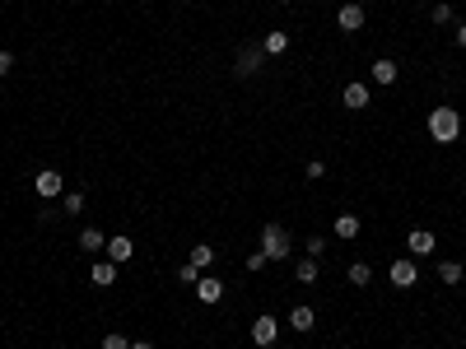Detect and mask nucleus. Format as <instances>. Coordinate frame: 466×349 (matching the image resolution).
Instances as JSON below:
<instances>
[{"instance_id": "29", "label": "nucleus", "mask_w": 466, "mask_h": 349, "mask_svg": "<svg viewBox=\"0 0 466 349\" xmlns=\"http://www.w3.org/2000/svg\"><path fill=\"white\" fill-rule=\"evenodd\" d=\"M10 70H14V57H10V52H0V75H10Z\"/></svg>"}, {"instance_id": "33", "label": "nucleus", "mask_w": 466, "mask_h": 349, "mask_svg": "<svg viewBox=\"0 0 466 349\" xmlns=\"http://www.w3.org/2000/svg\"><path fill=\"white\" fill-rule=\"evenodd\" d=\"M411 5H424V0H411Z\"/></svg>"}, {"instance_id": "14", "label": "nucleus", "mask_w": 466, "mask_h": 349, "mask_svg": "<svg viewBox=\"0 0 466 349\" xmlns=\"http://www.w3.org/2000/svg\"><path fill=\"white\" fill-rule=\"evenodd\" d=\"M336 237H341V242H355V237H359V228H364V224H359V214H336Z\"/></svg>"}, {"instance_id": "17", "label": "nucleus", "mask_w": 466, "mask_h": 349, "mask_svg": "<svg viewBox=\"0 0 466 349\" xmlns=\"http://www.w3.org/2000/svg\"><path fill=\"white\" fill-rule=\"evenodd\" d=\"M294 275H299V284H317L322 266H317V256H299V261H294Z\"/></svg>"}, {"instance_id": "23", "label": "nucleus", "mask_w": 466, "mask_h": 349, "mask_svg": "<svg viewBox=\"0 0 466 349\" xmlns=\"http://www.w3.org/2000/svg\"><path fill=\"white\" fill-rule=\"evenodd\" d=\"M103 349H131V340H126L122 331H108V336H103Z\"/></svg>"}, {"instance_id": "13", "label": "nucleus", "mask_w": 466, "mask_h": 349, "mask_svg": "<svg viewBox=\"0 0 466 349\" xmlns=\"http://www.w3.org/2000/svg\"><path fill=\"white\" fill-rule=\"evenodd\" d=\"M261 52H266V61L285 57V52H289V33H285V28H271V33L261 37Z\"/></svg>"}, {"instance_id": "16", "label": "nucleus", "mask_w": 466, "mask_h": 349, "mask_svg": "<svg viewBox=\"0 0 466 349\" xmlns=\"http://www.w3.org/2000/svg\"><path fill=\"white\" fill-rule=\"evenodd\" d=\"M345 280L355 284V289H368V284H373V266H368V261H350V271H345Z\"/></svg>"}, {"instance_id": "4", "label": "nucleus", "mask_w": 466, "mask_h": 349, "mask_svg": "<svg viewBox=\"0 0 466 349\" xmlns=\"http://www.w3.org/2000/svg\"><path fill=\"white\" fill-rule=\"evenodd\" d=\"M387 280L397 284V289H415V284H420V266H415V256H397L387 266Z\"/></svg>"}, {"instance_id": "3", "label": "nucleus", "mask_w": 466, "mask_h": 349, "mask_svg": "<svg viewBox=\"0 0 466 349\" xmlns=\"http://www.w3.org/2000/svg\"><path fill=\"white\" fill-rule=\"evenodd\" d=\"M261 66H266V52H261V42H243V47H238V57H233V75H238V79L261 75Z\"/></svg>"}, {"instance_id": "30", "label": "nucleus", "mask_w": 466, "mask_h": 349, "mask_svg": "<svg viewBox=\"0 0 466 349\" xmlns=\"http://www.w3.org/2000/svg\"><path fill=\"white\" fill-rule=\"evenodd\" d=\"M457 47L466 52V23H457Z\"/></svg>"}, {"instance_id": "18", "label": "nucleus", "mask_w": 466, "mask_h": 349, "mask_svg": "<svg viewBox=\"0 0 466 349\" xmlns=\"http://www.w3.org/2000/svg\"><path fill=\"white\" fill-rule=\"evenodd\" d=\"M89 280L98 284V289H108L112 280H117V266H112V261H93V271H89Z\"/></svg>"}, {"instance_id": "28", "label": "nucleus", "mask_w": 466, "mask_h": 349, "mask_svg": "<svg viewBox=\"0 0 466 349\" xmlns=\"http://www.w3.org/2000/svg\"><path fill=\"white\" fill-rule=\"evenodd\" d=\"M308 177H326V163H322V158H308Z\"/></svg>"}, {"instance_id": "20", "label": "nucleus", "mask_w": 466, "mask_h": 349, "mask_svg": "<svg viewBox=\"0 0 466 349\" xmlns=\"http://www.w3.org/2000/svg\"><path fill=\"white\" fill-rule=\"evenodd\" d=\"M108 247V237L98 233V228H84V233H79V252H103Z\"/></svg>"}, {"instance_id": "10", "label": "nucleus", "mask_w": 466, "mask_h": 349, "mask_svg": "<svg viewBox=\"0 0 466 349\" xmlns=\"http://www.w3.org/2000/svg\"><path fill=\"white\" fill-rule=\"evenodd\" d=\"M103 252H108V261H112V266H126V261L135 256V242H131L126 233H117V237H108V247H103Z\"/></svg>"}, {"instance_id": "26", "label": "nucleus", "mask_w": 466, "mask_h": 349, "mask_svg": "<svg viewBox=\"0 0 466 349\" xmlns=\"http://www.w3.org/2000/svg\"><path fill=\"white\" fill-rule=\"evenodd\" d=\"M322 252H326V237L312 233V237H308V256H322Z\"/></svg>"}, {"instance_id": "15", "label": "nucleus", "mask_w": 466, "mask_h": 349, "mask_svg": "<svg viewBox=\"0 0 466 349\" xmlns=\"http://www.w3.org/2000/svg\"><path fill=\"white\" fill-rule=\"evenodd\" d=\"M289 326L299 331V336H308V331L317 326V312H312L308 303H299V307H294V312H289Z\"/></svg>"}, {"instance_id": "6", "label": "nucleus", "mask_w": 466, "mask_h": 349, "mask_svg": "<svg viewBox=\"0 0 466 349\" xmlns=\"http://www.w3.org/2000/svg\"><path fill=\"white\" fill-rule=\"evenodd\" d=\"M33 191L42 196V201H56V196H66V177H61L56 168H42V172L33 177Z\"/></svg>"}, {"instance_id": "21", "label": "nucleus", "mask_w": 466, "mask_h": 349, "mask_svg": "<svg viewBox=\"0 0 466 349\" xmlns=\"http://www.w3.org/2000/svg\"><path fill=\"white\" fill-rule=\"evenodd\" d=\"M462 261H438V280H443V284H462Z\"/></svg>"}, {"instance_id": "25", "label": "nucleus", "mask_w": 466, "mask_h": 349, "mask_svg": "<svg viewBox=\"0 0 466 349\" xmlns=\"http://www.w3.org/2000/svg\"><path fill=\"white\" fill-rule=\"evenodd\" d=\"M247 271H252V275H256V271H266V252H261V247L247 256Z\"/></svg>"}, {"instance_id": "31", "label": "nucleus", "mask_w": 466, "mask_h": 349, "mask_svg": "<svg viewBox=\"0 0 466 349\" xmlns=\"http://www.w3.org/2000/svg\"><path fill=\"white\" fill-rule=\"evenodd\" d=\"M131 349H159L154 340H131Z\"/></svg>"}, {"instance_id": "32", "label": "nucleus", "mask_w": 466, "mask_h": 349, "mask_svg": "<svg viewBox=\"0 0 466 349\" xmlns=\"http://www.w3.org/2000/svg\"><path fill=\"white\" fill-rule=\"evenodd\" d=\"M280 5H294V0H280Z\"/></svg>"}, {"instance_id": "22", "label": "nucleus", "mask_w": 466, "mask_h": 349, "mask_svg": "<svg viewBox=\"0 0 466 349\" xmlns=\"http://www.w3.org/2000/svg\"><path fill=\"white\" fill-rule=\"evenodd\" d=\"M84 210V191H66L61 196V214H79Z\"/></svg>"}, {"instance_id": "8", "label": "nucleus", "mask_w": 466, "mask_h": 349, "mask_svg": "<svg viewBox=\"0 0 466 349\" xmlns=\"http://www.w3.org/2000/svg\"><path fill=\"white\" fill-rule=\"evenodd\" d=\"M220 298H224V280H220V275H210V271H205V275H200V280H196V303L215 307V303H220Z\"/></svg>"}, {"instance_id": "11", "label": "nucleus", "mask_w": 466, "mask_h": 349, "mask_svg": "<svg viewBox=\"0 0 466 349\" xmlns=\"http://www.w3.org/2000/svg\"><path fill=\"white\" fill-rule=\"evenodd\" d=\"M341 102L350 107V112H364V107H368V84H364V79H350L345 93H341Z\"/></svg>"}, {"instance_id": "1", "label": "nucleus", "mask_w": 466, "mask_h": 349, "mask_svg": "<svg viewBox=\"0 0 466 349\" xmlns=\"http://www.w3.org/2000/svg\"><path fill=\"white\" fill-rule=\"evenodd\" d=\"M424 131H429L433 145H453V140L462 136V112H457L453 102H438L429 112V122H424Z\"/></svg>"}, {"instance_id": "24", "label": "nucleus", "mask_w": 466, "mask_h": 349, "mask_svg": "<svg viewBox=\"0 0 466 349\" xmlns=\"http://www.w3.org/2000/svg\"><path fill=\"white\" fill-rule=\"evenodd\" d=\"M429 19H433V23H453V5H433Z\"/></svg>"}, {"instance_id": "12", "label": "nucleus", "mask_w": 466, "mask_h": 349, "mask_svg": "<svg viewBox=\"0 0 466 349\" xmlns=\"http://www.w3.org/2000/svg\"><path fill=\"white\" fill-rule=\"evenodd\" d=\"M433 247H438V237H433L429 228H411V237H406V252H411V256H429Z\"/></svg>"}, {"instance_id": "9", "label": "nucleus", "mask_w": 466, "mask_h": 349, "mask_svg": "<svg viewBox=\"0 0 466 349\" xmlns=\"http://www.w3.org/2000/svg\"><path fill=\"white\" fill-rule=\"evenodd\" d=\"M397 75H401V66L392 57H377L373 66H368V79H373V84H382V89H387V84H397Z\"/></svg>"}, {"instance_id": "7", "label": "nucleus", "mask_w": 466, "mask_h": 349, "mask_svg": "<svg viewBox=\"0 0 466 349\" xmlns=\"http://www.w3.org/2000/svg\"><path fill=\"white\" fill-rule=\"evenodd\" d=\"M364 5H359V0H345L341 10H336V28H341V33H359V28H364Z\"/></svg>"}, {"instance_id": "2", "label": "nucleus", "mask_w": 466, "mask_h": 349, "mask_svg": "<svg viewBox=\"0 0 466 349\" xmlns=\"http://www.w3.org/2000/svg\"><path fill=\"white\" fill-rule=\"evenodd\" d=\"M261 252H266V261H289V256H294L289 228L285 224H266V228H261Z\"/></svg>"}, {"instance_id": "5", "label": "nucleus", "mask_w": 466, "mask_h": 349, "mask_svg": "<svg viewBox=\"0 0 466 349\" xmlns=\"http://www.w3.org/2000/svg\"><path fill=\"white\" fill-rule=\"evenodd\" d=\"M247 336H252V345H256V349H271V345L280 340V321H275L271 312H261V317L252 321V331H247Z\"/></svg>"}, {"instance_id": "19", "label": "nucleus", "mask_w": 466, "mask_h": 349, "mask_svg": "<svg viewBox=\"0 0 466 349\" xmlns=\"http://www.w3.org/2000/svg\"><path fill=\"white\" fill-rule=\"evenodd\" d=\"M191 266H196V271L200 275H205V271H210V261H215V247H205V242H196V247H191Z\"/></svg>"}, {"instance_id": "27", "label": "nucleus", "mask_w": 466, "mask_h": 349, "mask_svg": "<svg viewBox=\"0 0 466 349\" xmlns=\"http://www.w3.org/2000/svg\"><path fill=\"white\" fill-rule=\"evenodd\" d=\"M178 280H182V284H196V280H200V271H196V266H191V261H187V266H182V271H178Z\"/></svg>"}]
</instances>
